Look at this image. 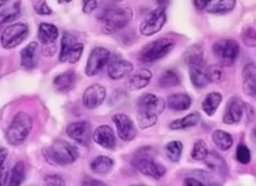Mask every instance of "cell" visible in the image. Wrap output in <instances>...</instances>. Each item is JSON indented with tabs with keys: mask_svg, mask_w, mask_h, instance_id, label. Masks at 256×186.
<instances>
[{
	"mask_svg": "<svg viewBox=\"0 0 256 186\" xmlns=\"http://www.w3.org/2000/svg\"><path fill=\"white\" fill-rule=\"evenodd\" d=\"M166 102L153 93H144L136 102V121L142 130H147L157 124L162 114Z\"/></svg>",
	"mask_w": 256,
	"mask_h": 186,
	"instance_id": "1",
	"label": "cell"
},
{
	"mask_svg": "<svg viewBox=\"0 0 256 186\" xmlns=\"http://www.w3.org/2000/svg\"><path fill=\"white\" fill-rule=\"evenodd\" d=\"M133 19V10L130 7H109L100 15L104 33L112 34L126 28Z\"/></svg>",
	"mask_w": 256,
	"mask_h": 186,
	"instance_id": "2",
	"label": "cell"
},
{
	"mask_svg": "<svg viewBox=\"0 0 256 186\" xmlns=\"http://www.w3.org/2000/svg\"><path fill=\"white\" fill-rule=\"evenodd\" d=\"M132 164L140 174L154 180L162 178L166 172V168L151 154L150 148H142L134 152Z\"/></svg>",
	"mask_w": 256,
	"mask_h": 186,
	"instance_id": "3",
	"label": "cell"
},
{
	"mask_svg": "<svg viewBox=\"0 0 256 186\" xmlns=\"http://www.w3.org/2000/svg\"><path fill=\"white\" fill-rule=\"evenodd\" d=\"M44 156L48 162L57 166H68L74 164L78 157L80 152L74 145L63 140H56L45 150Z\"/></svg>",
	"mask_w": 256,
	"mask_h": 186,
	"instance_id": "4",
	"label": "cell"
},
{
	"mask_svg": "<svg viewBox=\"0 0 256 186\" xmlns=\"http://www.w3.org/2000/svg\"><path fill=\"white\" fill-rule=\"evenodd\" d=\"M33 127V120L27 112L16 114L10 124L6 138L10 146H19L24 142Z\"/></svg>",
	"mask_w": 256,
	"mask_h": 186,
	"instance_id": "5",
	"label": "cell"
},
{
	"mask_svg": "<svg viewBox=\"0 0 256 186\" xmlns=\"http://www.w3.org/2000/svg\"><path fill=\"white\" fill-rule=\"evenodd\" d=\"M175 46L174 40L168 38H158L146 44L139 53V60L144 63H154L168 56Z\"/></svg>",
	"mask_w": 256,
	"mask_h": 186,
	"instance_id": "6",
	"label": "cell"
},
{
	"mask_svg": "<svg viewBox=\"0 0 256 186\" xmlns=\"http://www.w3.org/2000/svg\"><path fill=\"white\" fill-rule=\"evenodd\" d=\"M212 51L220 65L232 66L239 56L240 46L233 39H221L213 44Z\"/></svg>",
	"mask_w": 256,
	"mask_h": 186,
	"instance_id": "7",
	"label": "cell"
},
{
	"mask_svg": "<svg viewBox=\"0 0 256 186\" xmlns=\"http://www.w3.org/2000/svg\"><path fill=\"white\" fill-rule=\"evenodd\" d=\"M84 51V44L77 42V38L68 32L63 34L60 42L59 60L62 63L75 64L82 58Z\"/></svg>",
	"mask_w": 256,
	"mask_h": 186,
	"instance_id": "8",
	"label": "cell"
},
{
	"mask_svg": "<svg viewBox=\"0 0 256 186\" xmlns=\"http://www.w3.org/2000/svg\"><path fill=\"white\" fill-rule=\"evenodd\" d=\"M28 34V25L24 22H16L7 26L0 38L1 45L6 50H12L22 44Z\"/></svg>",
	"mask_w": 256,
	"mask_h": 186,
	"instance_id": "9",
	"label": "cell"
},
{
	"mask_svg": "<svg viewBox=\"0 0 256 186\" xmlns=\"http://www.w3.org/2000/svg\"><path fill=\"white\" fill-rule=\"evenodd\" d=\"M166 21V10L160 7L151 10L140 22V33L144 36H151L162 30Z\"/></svg>",
	"mask_w": 256,
	"mask_h": 186,
	"instance_id": "10",
	"label": "cell"
},
{
	"mask_svg": "<svg viewBox=\"0 0 256 186\" xmlns=\"http://www.w3.org/2000/svg\"><path fill=\"white\" fill-rule=\"evenodd\" d=\"M110 59V52L103 46H97L89 54L84 72L88 77L97 75L108 64Z\"/></svg>",
	"mask_w": 256,
	"mask_h": 186,
	"instance_id": "11",
	"label": "cell"
},
{
	"mask_svg": "<svg viewBox=\"0 0 256 186\" xmlns=\"http://www.w3.org/2000/svg\"><path fill=\"white\" fill-rule=\"evenodd\" d=\"M66 134L70 139L82 146H88L92 137L91 124L88 121L71 122L66 127Z\"/></svg>",
	"mask_w": 256,
	"mask_h": 186,
	"instance_id": "12",
	"label": "cell"
},
{
	"mask_svg": "<svg viewBox=\"0 0 256 186\" xmlns=\"http://www.w3.org/2000/svg\"><path fill=\"white\" fill-rule=\"evenodd\" d=\"M119 138L124 142H132L136 137L138 130L132 118L124 113H116L112 116Z\"/></svg>",
	"mask_w": 256,
	"mask_h": 186,
	"instance_id": "13",
	"label": "cell"
},
{
	"mask_svg": "<svg viewBox=\"0 0 256 186\" xmlns=\"http://www.w3.org/2000/svg\"><path fill=\"white\" fill-rule=\"evenodd\" d=\"M106 98V89L102 84H94L88 86L82 96L83 106L88 110L100 107Z\"/></svg>",
	"mask_w": 256,
	"mask_h": 186,
	"instance_id": "14",
	"label": "cell"
},
{
	"mask_svg": "<svg viewBox=\"0 0 256 186\" xmlns=\"http://www.w3.org/2000/svg\"><path fill=\"white\" fill-rule=\"evenodd\" d=\"M244 112L245 102L239 96H232L226 104L224 115L222 118L224 124L233 125L240 122L244 118Z\"/></svg>",
	"mask_w": 256,
	"mask_h": 186,
	"instance_id": "15",
	"label": "cell"
},
{
	"mask_svg": "<svg viewBox=\"0 0 256 186\" xmlns=\"http://www.w3.org/2000/svg\"><path fill=\"white\" fill-rule=\"evenodd\" d=\"M153 78L152 72L147 68H140L134 74L127 76L124 84L126 89L130 92H136L144 89L150 84Z\"/></svg>",
	"mask_w": 256,
	"mask_h": 186,
	"instance_id": "16",
	"label": "cell"
},
{
	"mask_svg": "<svg viewBox=\"0 0 256 186\" xmlns=\"http://www.w3.org/2000/svg\"><path fill=\"white\" fill-rule=\"evenodd\" d=\"M107 72L109 77L113 80H119L126 78L134 70V66L132 62L121 58L110 59L108 62Z\"/></svg>",
	"mask_w": 256,
	"mask_h": 186,
	"instance_id": "17",
	"label": "cell"
},
{
	"mask_svg": "<svg viewBox=\"0 0 256 186\" xmlns=\"http://www.w3.org/2000/svg\"><path fill=\"white\" fill-rule=\"evenodd\" d=\"M92 139L98 145L107 150H112L116 146L115 133L109 125H101L98 127L92 134Z\"/></svg>",
	"mask_w": 256,
	"mask_h": 186,
	"instance_id": "18",
	"label": "cell"
},
{
	"mask_svg": "<svg viewBox=\"0 0 256 186\" xmlns=\"http://www.w3.org/2000/svg\"><path fill=\"white\" fill-rule=\"evenodd\" d=\"M242 90L250 96L254 98L256 93V68L254 63H248L244 66L242 72Z\"/></svg>",
	"mask_w": 256,
	"mask_h": 186,
	"instance_id": "19",
	"label": "cell"
},
{
	"mask_svg": "<svg viewBox=\"0 0 256 186\" xmlns=\"http://www.w3.org/2000/svg\"><path fill=\"white\" fill-rule=\"evenodd\" d=\"M38 44L32 42L21 50V65L27 70L34 69L38 62Z\"/></svg>",
	"mask_w": 256,
	"mask_h": 186,
	"instance_id": "20",
	"label": "cell"
},
{
	"mask_svg": "<svg viewBox=\"0 0 256 186\" xmlns=\"http://www.w3.org/2000/svg\"><path fill=\"white\" fill-rule=\"evenodd\" d=\"M203 46L200 44H194L188 46L183 54V60L184 63L189 68H195V66H202L204 62Z\"/></svg>",
	"mask_w": 256,
	"mask_h": 186,
	"instance_id": "21",
	"label": "cell"
},
{
	"mask_svg": "<svg viewBox=\"0 0 256 186\" xmlns=\"http://www.w3.org/2000/svg\"><path fill=\"white\" fill-rule=\"evenodd\" d=\"M76 74L74 71H68L59 74L54 80V86L59 92L68 93L74 88Z\"/></svg>",
	"mask_w": 256,
	"mask_h": 186,
	"instance_id": "22",
	"label": "cell"
},
{
	"mask_svg": "<svg viewBox=\"0 0 256 186\" xmlns=\"http://www.w3.org/2000/svg\"><path fill=\"white\" fill-rule=\"evenodd\" d=\"M38 36L42 44L48 46L53 44L59 38V30L56 25L42 22L38 28Z\"/></svg>",
	"mask_w": 256,
	"mask_h": 186,
	"instance_id": "23",
	"label": "cell"
},
{
	"mask_svg": "<svg viewBox=\"0 0 256 186\" xmlns=\"http://www.w3.org/2000/svg\"><path fill=\"white\" fill-rule=\"evenodd\" d=\"M114 160L106 155H100L92 160L90 164V169L94 174L104 176L112 170Z\"/></svg>",
	"mask_w": 256,
	"mask_h": 186,
	"instance_id": "24",
	"label": "cell"
},
{
	"mask_svg": "<svg viewBox=\"0 0 256 186\" xmlns=\"http://www.w3.org/2000/svg\"><path fill=\"white\" fill-rule=\"evenodd\" d=\"M192 106V98L188 93H176L169 96L168 106L174 112H186Z\"/></svg>",
	"mask_w": 256,
	"mask_h": 186,
	"instance_id": "25",
	"label": "cell"
},
{
	"mask_svg": "<svg viewBox=\"0 0 256 186\" xmlns=\"http://www.w3.org/2000/svg\"><path fill=\"white\" fill-rule=\"evenodd\" d=\"M236 0H208L204 10L210 14H225L234 9Z\"/></svg>",
	"mask_w": 256,
	"mask_h": 186,
	"instance_id": "26",
	"label": "cell"
},
{
	"mask_svg": "<svg viewBox=\"0 0 256 186\" xmlns=\"http://www.w3.org/2000/svg\"><path fill=\"white\" fill-rule=\"evenodd\" d=\"M201 116L198 112H192L184 118L176 119L169 124V128L172 130H182L189 128L195 127L200 124Z\"/></svg>",
	"mask_w": 256,
	"mask_h": 186,
	"instance_id": "27",
	"label": "cell"
},
{
	"mask_svg": "<svg viewBox=\"0 0 256 186\" xmlns=\"http://www.w3.org/2000/svg\"><path fill=\"white\" fill-rule=\"evenodd\" d=\"M222 101V96L221 93L216 92L208 93L202 102V110L208 116H212L218 110Z\"/></svg>",
	"mask_w": 256,
	"mask_h": 186,
	"instance_id": "28",
	"label": "cell"
},
{
	"mask_svg": "<svg viewBox=\"0 0 256 186\" xmlns=\"http://www.w3.org/2000/svg\"><path fill=\"white\" fill-rule=\"evenodd\" d=\"M206 162V164L210 169L215 172L216 174H224L227 172V164L224 160L221 155L218 152H209L207 154L206 158L204 160Z\"/></svg>",
	"mask_w": 256,
	"mask_h": 186,
	"instance_id": "29",
	"label": "cell"
},
{
	"mask_svg": "<svg viewBox=\"0 0 256 186\" xmlns=\"http://www.w3.org/2000/svg\"><path fill=\"white\" fill-rule=\"evenodd\" d=\"M212 142L218 148L222 151H228L233 146L234 140L230 134L222 130H216L212 133Z\"/></svg>",
	"mask_w": 256,
	"mask_h": 186,
	"instance_id": "30",
	"label": "cell"
},
{
	"mask_svg": "<svg viewBox=\"0 0 256 186\" xmlns=\"http://www.w3.org/2000/svg\"><path fill=\"white\" fill-rule=\"evenodd\" d=\"M189 76L190 82L195 88L202 89L210 84L206 72L202 70V66L189 68Z\"/></svg>",
	"mask_w": 256,
	"mask_h": 186,
	"instance_id": "31",
	"label": "cell"
},
{
	"mask_svg": "<svg viewBox=\"0 0 256 186\" xmlns=\"http://www.w3.org/2000/svg\"><path fill=\"white\" fill-rule=\"evenodd\" d=\"M25 174V164L24 162H16V164L13 166L12 170L10 172L8 175V181L7 183L9 186H18L22 184V182L24 181Z\"/></svg>",
	"mask_w": 256,
	"mask_h": 186,
	"instance_id": "32",
	"label": "cell"
},
{
	"mask_svg": "<svg viewBox=\"0 0 256 186\" xmlns=\"http://www.w3.org/2000/svg\"><path fill=\"white\" fill-rule=\"evenodd\" d=\"M21 15V4L19 1L10 6L0 10V25L6 24L15 21Z\"/></svg>",
	"mask_w": 256,
	"mask_h": 186,
	"instance_id": "33",
	"label": "cell"
},
{
	"mask_svg": "<svg viewBox=\"0 0 256 186\" xmlns=\"http://www.w3.org/2000/svg\"><path fill=\"white\" fill-rule=\"evenodd\" d=\"M183 148L184 146L180 140H172L166 145V155L171 162L178 163L182 158Z\"/></svg>",
	"mask_w": 256,
	"mask_h": 186,
	"instance_id": "34",
	"label": "cell"
},
{
	"mask_svg": "<svg viewBox=\"0 0 256 186\" xmlns=\"http://www.w3.org/2000/svg\"><path fill=\"white\" fill-rule=\"evenodd\" d=\"M158 84L162 88H172L180 84V78L176 72L166 70L160 76Z\"/></svg>",
	"mask_w": 256,
	"mask_h": 186,
	"instance_id": "35",
	"label": "cell"
},
{
	"mask_svg": "<svg viewBox=\"0 0 256 186\" xmlns=\"http://www.w3.org/2000/svg\"><path fill=\"white\" fill-rule=\"evenodd\" d=\"M210 83H215V84H221L225 80V72L224 70V66L220 64H213L207 68L206 71Z\"/></svg>",
	"mask_w": 256,
	"mask_h": 186,
	"instance_id": "36",
	"label": "cell"
},
{
	"mask_svg": "<svg viewBox=\"0 0 256 186\" xmlns=\"http://www.w3.org/2000/svg\"><path fill=\"white\" fill-rule=\"evenodd\" d=\"M208 152H209V150H208L206 143L203 140H200L194 143L192 152H190V156L194 160L203 162L204 160L206 158Z\"/></svg>",
	"mask_w": 256,
	"mask_h": 186,
	"instance_id": "37",
	"label": "cell"
},
{
	"mask_svg": "<svg viewBox=\"0 0 256 186\" xmlns=\"http://www.w3.org/2000/svg\"><path fill=\"white\" fill-rule=\"evenodd\" d=\"M236 160L242 164H250L251 162V152L244 144H239L236 148Z\"/></svg>",
	"mask_w": 256,
	"mask_h": 186,
	"instance_id": "38",
	"label": "cell"
},
{
	"mask_svg": "<svg viewBox=\"0 0 256 186\" xmlns=\"http://www.w3.org/2000/svg\"><path fill=\"white\" fill-rule=\"evenodd\" d=\"M242 40L246 46L248 48H254L256 44V30L253 27L245 28L242 33Z\"/></svg>",
	"mask_w": 256,
	"mask_h": 186,
	"instance_id": "39",
	"label": "cell"
},
{
	"mask_svg": "<svg viewBox=\"0 0 256 186\" xmlns=\"http://www.w3.org/2000/svg\"><path fill=\"white\" fill-rule=\"evenodd\" d=\"M34 12L42 16H48L52 14V10L48 6L46 0H34L33 4Z\"/></svg>",
	"mask_w": 256,
	"mask_h": 186,
	"instance_id": "40",
	"label": "cell"
},
{
	"mask_svg": "<svg viewBox=\"0 0 256 186\" xmlns=\"http://www.w3.org/2000/svg\"><path fill=\"white\" fill-rule=\"evenodd\" d=\"M44 183L46 186H66V182L62 176L58 174H50L44 178Z\"/></svg>",
	"mask_w": 256,
	"mask_h": 186,
	"instance_id": "41",
	"label": "cell"
},
{
	"mask_svg": "<svg viewBox=\"0 0 256 186\" xmlns=\"http://www.w3.org/2000/svg\"><path fill=\"white\" fill-rule=\"evenodd\" d=\"M82 2H83L82 10L84 14H88V15L91 14L92 12L97 9V0H82Z\"/></svg>",
	"mask_w": 256,
	"mask_h": 186,
	"instance_id": "42",
	"label": "cell"
},
{
	"mask_svg": "<svg viewBox=\"0 0 256 186\" xmlns=\"http://www.w3.org/2000/svg\"><path fill=\"white\" fill-rule=\"evenodd\" d=\"M184 186H203L204 184L198 180L196 178L194 177H188L186 178L184 180Z\"/></svg>",
	"mask_w": 256,
	"mask_h": 186,
	"instance_id": "43",
	"label": "cell"
},
{
	"mask_svg": "<svg viewBox=\"0 0 256 186\" xmlns=\"http://www.w3.org/2000/svg\"><path fill=\"white\" fill-rule=\"evenodd\" d=\"M83 186H104L103 182L91 177H86L82 182Z\"/></svg>",
	"mask_w": 256,
	"mask_h": 186,
	"instance_id": "44",
	"label": "cell"
},
{
	"mask_svg": "<svg viewBox=\"0 0 256 186\" xmlns=\"http://www.w3.org/2000/svg\"><path fill=\"white\" fill-rule=\"evenodd\" d=\"M8 157V150L4 148H0V168H3L4 166V162Z\"/></svg>",
	"mask_w": 256,
	"mask_h": 186,
	"instance_id": "45",
	"label": "cell"
},
{
	"mask_svg": "<svg viewBox=\"0 0 256 186\" xmlns=\"http://www.w3.org/2000/svg\"><path fill=\"white\" fill-rule=\"evenodd\" d=\"M208 0H194V6L200 10H203L206 6Z\"/></svg>",
	"mask_w": 256,
	"mask_h": 186,
	"instance_id": "46",
	"label": "cell"
},
{
	"mask_svg": "<svg viewBox=\"0 0 256 186\" xmlns=\"http://www.w3.org/2000/svg\"><path fill=\"white\" fill-rule=\"evenodd\" d=\"M169 2H170V0H156L158 6L165 10L166 9V7L168 6Z\"/></svg>",
	"mask_w": 256,
	"mask_h": 186,
	"instance_id": "47",
	"label": "cell"
},
{
	"mask_svg": "<svg viewBox=\"0 0 256 186\" xmlns=\"http://www.w3.org/2000/svg\"><path fill=\"white\" fill-rule=\"evenodd\" d=\"M59 4H69L72 2V0H57Z\"/></svg>",
	"mask_w": 256,
	"mask_h": 186,
	"instance_id": "48",
	"label": "cell"
},
{
	"mask_svg": "<svg viewBox=\"0 0 256 186\" xmlns=\"http://www.w3.org/2000/svg\"><path fill=\"white\" fill-rule=\"evenodd\" d=\"M10 0H0V8L1 7L4 6L6 4L8 3Z\"/></svg>",
	"mask_w": 256,
	"mask_h": 186,
	"instance_id": "49",
	"label": "cell"
},
{
	"mask_svg": "<svg viewBox=\"0 0 256 186\" xmlns=\"http://www.w3.org/2000/svg\"><path fill=\"white\" fill-rule=\"evenodd\" d=\"M116 1H122V0H116Z\"/></svg>",
	"mask_w": 256,
	"mask_h": 186,
	"instance_id": "50",
	"label": "cell"
}]
</instances>
